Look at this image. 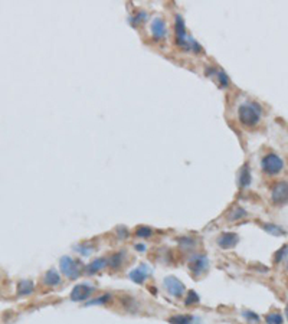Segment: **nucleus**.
<instances>
[{
  "label": "nucleus",
  "mask_w": 288,
  "mask_h": 324,
  "mask_svg": "<svg viewBox=\"0 0 288 324\" xmlns=\"http://www.w3.org/2000/svg\"><path fill=\"white\" fill-rule=\"evenodd\" d=\"M238 115H239V121L244 126L252 127L255 124H258V121L261 120L262 108L257 103H245L238 108Z\"/></svg>",
  "instance_id": "f257e3e1"
},
{
  "label": "nucleus",
  "mask_w": 288,
  "mask_h": 324,
  "mask_svg": "<svg viewBox=\"0 0 288 324\" xmlns=\"http://www.w3.org/2000/svg\"><path fill=\"white\" fill-rule=\"evenodd\" d=\"M176 41L178 43L184 48V49H195L196 52L200 51V46L195 41L189 39L187 33H186V27H184V22L182 19V16H176Z\"/></svg>",
  "instance_id": "f03ea898"
},
{
  "label": "nucleus",
  "mask_w": 288,
  "mask_h": 324,
  "mask_svg": "<svg viewBox=\"0 0 288 324\" xmlns=\"http://www.w3.org/2000/svg\"><path fill=\"white\" fill-rule=\"evenodd\" d=\"M262 170L268 174H278L284 169V162L280 156H277L275 153H268L266 156H264L262 162Z\"/></svg>",
  "instance_id": "7ed1b4c3"
},
{
  "label": "nucleus",
  "mask_w": 288,
  "mask_h": 324,
  "mask_svg": "<svg viewBox=\"0 0 288 324\" xmlns=\"http://www.w3.org/2000/svg\"><path fill=\"white\" fill-rule=\"evenodd\" d=\"M59 267L62 274L69 280H77L81 275V265L78 261L71 257H62L59 261Z\"/></svg>",
  "instance_id": "20e7f679"
},
{
  "label": "nucleus",
  "mask_w": 288,
  "mask_h": 324,
  "mask_svg": "<svg viewBox=\"0 0 288 324\" xmlns=\"http://www.w3.org/2000/svg\"><path fill=\"white\" fill-rule=\"evenodd\" d=\"M209 268V259L206 255H193L189 261V270L193 272L195 277H199L203 272H206Z\"/></svg>",
  "instance_id": "39448f33"
},
{
  "label": "nucleus",
  "mask_w": 288,
  "mask_h": 324,
  "mask_svg": "<svg viewBox=\"0 0 288 324\" xmlns=\"http://www.w3.org/2000/svg\"><path fill=\"white\" fill-rule=\"evenodd\" d=\"M163 284H164V288L167 290V293L170 296H173V297H182L184 294V291H186L183 282L179 278H176V277H173V275L166 277L164 281H163Z\"/></svg>",
  "instance_id": "423d86ee"
},
{
  "label": "nucleus",
  "mask_w": 288,
  "mask_h": 324,
  "mask_svg": "<svg viewBox=\"0 0 288 324\" xmlns=\"http://www.w3.org/2000/svg\"><path fill=\"white\" fill-rule=\"evenodd\" d=\"M94 290L95 288L89 284H78L71 291V300L72 301H85L91 297Z\"/></svg>",
  "instance_id": "0eeeda50"
},
{
  "label": "nucleus",
  "mask_w": 288,
  "mask_h": 324,
  "mask_svg": "<svg viewBox=\"0 0 288 324\" xmlns=\"http://www.w3.org/2000/svg\"><path fill=\"white\" fill-rule=\"evenodd\" d=\"M272 202L277 205H283L288 202V183L278 182L272 186Z\"/></svg>",
  "instance_id": "6e6552de"
},
{
  "label": "nucleus",
  "mask_w": 288,
  "mask_h": 324,
  "mask_svg": "<svg viewBox=\"0 0 288 324\" xmlns=\"http://www.w3.org/2000/svg\"><path fill=\"white\" fill-rule=\"evenodd\" d=\"M149 275H150V268L143 264V265L137 267L135 270L130 272V280L134 281L135 284H143L149 278Z\"/></svg>",
  "instance_id": "1a4fd4ad"
},
{
  "label": "nucleus",
  "mask_w": 288,
  "mask_h": 324,
  "mask_svg": "<svg viewBox=\"0 0 288 324\" xmlns=\"http://www.w3.org/2000/svg\"><path fill=\"white\" fill-rule=\"evenodd\" d=\"M238 241H239V238H238L236 234L225 232V234H222L221 237L218 238V245L221 246L222 249H231V248H234L238 243Z\"/></svg>",
  "instance_id": "9d476101"
},
{
  "label": "nucleus",
  "mask_w": 288,
  "mask_h": 324,
  "mask_svg": "<svg viewBox=\"0 0 288 324\" xmlns=\"http://www.w3.org/2000/svg\"><path fill=\"white\" fill-rule=\"evenodd\" d=\"M152 33H153V38L155 39H163L167 33V29H166V23L163 19L160 18H156L153 23H152Z\"/></svg>",
  "instance_id": "9b49d317"
},
{
  "label": "nucleus",
  "mask_w": 288,
  "mask_h": 324,
  "mask_svg": "<svg viewBox=\"0 0 288 324\" xmlns=\"http://www.w3.org/2000/svg\"><path fill=\"white\" fill-rule=\"evenodd\" d=\"M108 265V259L107 258H98L95 259V261H92L91 264H89L88 267H87V272H88L89 275H92V274H97V272H100V271H103L105 267Z\"/></svg>",
  "instance_id": "f8f14e48"
},
{
  "label": "nucleus",
  "mask_w": 288,
  "mask_h": 324,
  "mask_svg": "<svg viewBox=\"0 0 288 324\" xmlns=\"http://www.w3.org/2000/svg\"><path fill=\"white\" fill-rule=\"evenodd\" d=\"M45 285L48 287H56L58 284H61V275L55 271V270H49L44 277Z\"/></svg>",
  "instance_id": "ddd939ff"
},
{
  "label": "nucleus",
  "mask_w": 288,
  "mask_h": 324,
  "mask_svg": "<svg viewBox=\"0 0 288 324\" xmlns=\"http://www.w3.org/2000/svg\"><path fill=\"white\" fill-rule=\"evenodd\" d=\"M262 229L266 231L268 234H271V235H274V237H283V235H286L287 232L281 228V226H278V225H274V223H264L262 225Z\"/></svg>",
  "instance_id": "4468645a"
},
{
  "label": "nucleus",
  "mask_w": 288,
  "mask_h": 324,
  "mask_svg": "<svg viewBox=\"0 0 288 324\" xmlns=\"http://www.w3.org/2000/svg\"><path fill=\"white\" fill-rule=\"evenodd\" d=\"M195 322H196V319L193 316H184V314L173 316V317L169 319L170 324H193Z\"/></svg>",
  "instance_id": "2eb2a0df"
},
{
  "label": "nucleus",
  "mask_w": 288,
  "mask_h": 324,
  "mask_svg": "<svg viewBox=\"0 0 288 324\" xmlns=\"http://www.w3.org/2000/svg\"><path fill=\"white\" fill-rule=\"evenodd\" d=\"M249 183H251V170H249V166H244L239 173V188L244 189L246 186H249Z\"/></svg>",
  "instance_id": "dca6fc26"
},
{
  "label": "nucleus",
  "mask_w": 288,
  "mask_h": 324,
  "mask_svg": "<svg viewBox=\"0 0 288 324\" xmlns=\"http://www.w3.org/2000/svg\"><path fill=\"white\" fill-rule=\"evenodd\" d=\"M126 258V252L123 251V252H117V254H114V255H111L110 259H108V265H110L112 270H117V268H120L121 267V264H123V261Z\"/></svg>",
  "instance_id": "f3484780"
},
{
  "label": "nucleus",
  "mask_w": 288,
  "mask_h": 324,
  "mask_svg": "<svg viewBox=\"0 0 288 324\" xmlns=\"http://www.w3.org/2000/svg\"><path fill=\"white\" fill-rule=\"evenodd\" d=\"M33 291V282L29 280H23L18 285V294L19 296H27Z\"/></svg>",
  "instance_id": "a211bd4d"
},
{
  "label": "nucleus",
  "mask_w": 288,
  "mask_h": 324,
  "mask_svg": "<svg viewBox=\"0 0 288 324\" xmlns=\"http://www.w3.org/2000/svg\"><path fill=\"white\" fill-rule=\"evenodd\" d=\"M265 323L266 324H284V317L283 314L274 311V313H269L265 316Z\"/></svg>",
  "instance_id": "6ab92c4d"
},
{
  "label": "nucleus",
  "mask_w": 288,
  "mask_h": 324,
  "mask_svg": "<svg viewBox=\"0 0 288 324\" xmlns=\"http://www.w3.org/2000/svg\"><path fill=\"white\" fill-rule=\"evenodd\" d=\"M246 216V212H245L242 208H235V209H232V212L228 215V219L231 220V222H234V220H239V219H242Z\"/></svg>",
  "instance_id": "aec40b11"
},
{
  "label": "nucleus",
  "mask_w": 288,
  "mask_h": 324,
  "mask_svg": "<svg viewBox=\"0 0 288 324\" xmlns=\"http://www.w3.org/2000/svg\"><path fill=\"white\" fill-rule=\"evenodd\" d=\"M135 235L140 238H149L153 235V231L149 226H138L135 231Z\"/></svg>",
  "instance_id": "412c9836"
},
{
  "label": "nucleus",
  "mask_w": 288,
  "mask_h": 324,
  "mask_svg": "<svg viewBox=\"0 0 288 324\" xmlns=\"http://www.w3.org/2000/svg\"><path fill=\"white\" fill-rule=\"evenodd\" d=\"M288 257V245H284L283 248H280V251H277V254H275V262L278 264V262H281L283 259H286Z\"/></svg>",
  "instance_id": "4be33fe9"
},
{
  "label": "nucleus",
  "mask_w": 288,
  "mask_h": 324,
  "mask_svg": "<svg viewBox=\"0 0 288 324\" xmlns=\"http://www.w3.org/2000/svg\"><path fill=\"white\" fill-rule=\"evenodd\" d=\"M242 316H244L249 323H260V316L255 314L254 311H244Z\"/></svg>",
  "instance_id": "5701e85b"
},
{
  "label": "nucleus",
  "mask_w": 288,
  "mask_h": 324,
  "mask_svg": "<svg viewBox=\"0 0 288 324\" xmlns=\"http://www.w3.org/2000/svg\"><path fill=\"white\" fill-rule=\"evenodd\" d=\"M111 300V296L110 294H105V296H101L100 298H95V300H91L87 304L88 305H95V304H98V305H101V304H105L107 301H110Z\"/></svg>",
  "instance_id": "b1692460"
},
{
  "label": "nucleus",
  "mask_w": 288,
  "mask_h": 324,
  "mask_svg": "<svg viewBox=\"0 0 288 324\" xmlns=\"http://www.w3.org/2000/svg\"><path fill=\"white\" fill-rule=\"evenodd\" d=\"M218 80H219V82H221V86H228L229 85V80H228V77H226V74L222 71V69H219L218 72Z\"/></svg>",
  "instance_id": "393cba45"
},
{
  "label": "nucleus",
  "mask_w": 288,
  "mask_h": 324,
  "mask_svg": "<svg viewBox=\"0 0 288 324\" xmlns=\"http://www.w3.org/2000/svg\"><path fill=\"white\" fill-rule=\"evenodd\" d=\"M200 298L199 296L195 293V291H190L189 293V296H187V300H186V304L189 305V304H196V302H199Z\"/></svg>",
  "instance_id": "a878e982"
},
{
  "label": "nucleus",
  "mask_w": 288,
  "mask_h": 324,
  "mask_svg": "<svg viewBox=\"0 0 288 324\" xmlns=\"http://www.w3.org/2000/svg\"><path fill=\"white\" fill-rule=\"evenodd\" d=\"M92 246H87L85 243L84 245H79V246H77V251L81 254V255H89L91 252H92Z\"/></svg>",
  "instance_id": "bb28decb"
},
{
  "label": "nucleus",
  "mask_w": 288,
  "mask_h": 324,
  "mask_svg": "<svg viewBox=\"0 0 288 324\" xmlns=\"http://www.w3.org/2000/svg\"><path fill=\"white\" fill-rule=\"evenodd\" d=\"M147 18V15L146 13H138V15H135L134 16V19H131V23H133V26H137V23H140V22L143 21V19H146Z\"/></svg>",
  "instance_id": "cd10ccee"
},
{
  "label": "nucleus",
  "mask_w": 288,
  "mask_h": 324,
  "mask_svg": "<svg viewBox=\"0 0 288 324\" xmlns=\"http://www.w3.org/2000/svg\"><path fill=\"white\" fill-rule=\"evenodd\" d=\"M135 249L140 251V252H144L146 251V245H135Z\"/></svg>",
  "instance_id": "c85d7f7f"
},
{
  "label": "nucleus",
  "mask_w": 288,
  "mask_h": 324,
  "mask_svg": "<svg viewBox=\"0 0 288 324\" xmlns=\"http://www.w3.org/2000/svg\"><path fill=\"white\" fill-rule=\"evenodd\" d=\"M286 317H287V320H288V304L286 305Z\"/></svg>",
  "instance_id": "c756f323"
}]
</instances>
